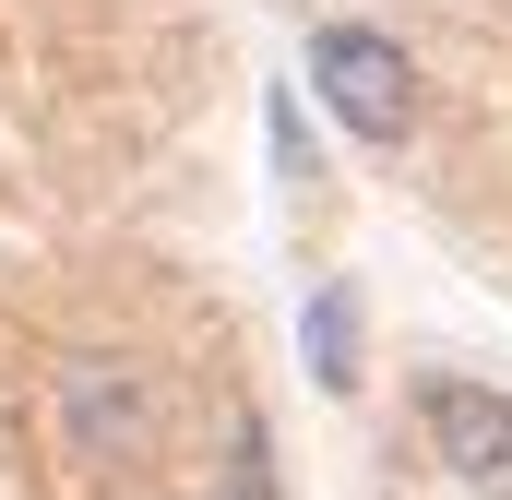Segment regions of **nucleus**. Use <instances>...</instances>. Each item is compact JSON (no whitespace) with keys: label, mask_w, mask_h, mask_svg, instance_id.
I'll return each instance as SVG.
<instances>
[{"label":"nucleus","mask_w":512,"mask_h":500,"mask_svg":"<svg viewBox=\"0 0 512 500\" xmlns=\"http://www.w3.org/2000/svg\"><path fill=\"white\" fill-rule=\"evenodd\" d=\"M48 417H60V453L84 465V477H120L155 453V429H167V393L143 358H72L60 393H48Z\"/></svg>","instance_id":"1"},{"label":"nucleus","mask_w":512,"mask_h":500,"mask_svg":"<svg viewBox=\"0 0 512 500\" xmlns=\"http://www.w3.org/2000/svg\"><path fill=\"white\" fill-rule=\"evenodd\" d=\"M310 84H322V108L358 143H405L417 131V60L393 48L382 24H322L310 36Z\"/></svg>","instance_id":"2"},{"label":"nucleus","mask_w":512,"mask_h":500,"mask_svg":"<svg viewBox=\"0 0 512 500\" xmlns=\"http://www.w3.org/2000/svg\"><path fill=\"white\" fill-rule=\"evenodd\" d=\"M417 429H429V453H441V477L477 500H512V393L465 370H429L417 381Z\"/></svg>","instance_id":"3"},{"label":"nucleus","mask_w":512,"mask_h":500,"mask_svg":"<svg viewBox=\"0 0 512 500\" xmlns=\"http://www.w3.org/2000/svg\"><path fill=\"white\" fill-rule=\"evenodd\" d=\"M298 346H310V381H322V393H346V381H358V298H346V286H310Z\"/></svg>","instance_id":"4"},{"label":"nucleus","mask_w":512,"mask_h":500,"mask_svg":"<svg viewBox=\"0 0 512 500\" xmlns=\"http://www.w3.org/2000/svg\"><path fill=\"white\" fill-rule=\"evenodd\" d=\"M215 500H274V441H262V417H239V441H227V489Z\"/></svg>","instance_id":"5"}]
</instances>
